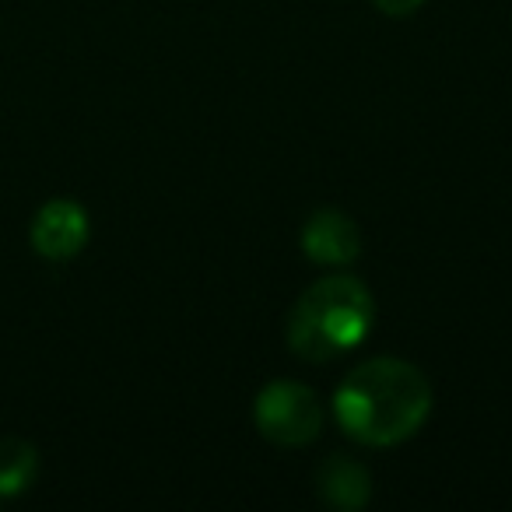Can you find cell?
<instances>
[{
  "label": "cell",
  "instance_id": "6da1fadb",
  "mask_svg": "<svg viewBox=\"0 0 512 512\" xmlns=\"http://www.w3.org/2000/svg\"><path fill=\"white\" fill-rule=\"evenodd\" d=\"M334 407L351 439L365 446H397L425 425L432 386L411 362L372 358L344 379Z\"/></svg>",
  "mask_w": 512,
  "mask_h": 512
},
{
  "label": "cell",
  "instance_id": "7a4b0ae2",
  "mask_svg": "<svg viewBox=\"0 0 512 512\" xmlns=\"http://www.w3.org/2000/svg\"><path fill=\"white\" fill-rule=\"evenodd\" d=\"M376 323V302L369 288L348 274H334L302 292L288 320V348L306 362H330L344 355Z\"/></svg>",
  "mask_w": 512,
  "mask_h": 512
},
{
  "label": "cell",
  "instance_id": "3957f363",
  "mask_svg": "<svg viewBox=\"0 0 512 512\" xmlns=\"http://www.w3.org/2000/svg\"><path fill=\"white\" fill-rule=\"evenodd\" d=\"M256 428L274 446H309L323 432V407L309 386L281 379L256 397Z\"/></svg>",
  "mask_w": 512,
  "mask_h": 512
},
{
  "label": "cell",
  "instance_id": "277c9868",
  "mask_svg": "<svg viewBox=\"0 0 512 512\" xmlns=\"http://www.w3.org/2000/svg\"><path fill=\"white\" fill-rule=\"evenodd\" d=\"M88 242V214L78 200H50L32 218V246L46 260H71Z\"/></svg>",
  "mask_w": 512,
  "mask_h": 512
},
{
  "label": "cell",
  "instance_id": "5b68a950",
  "mask_svg": "<svg viewBox=\"0 0 512 512\" xmlns=\"http://www.w3.org/2000/svg\"><path fill=\"white\" fill-rule=\"evenodd\" d=\"M302 249H306L309 260L327 267H341L351 264L362 249V235H358V225L348 218L344 211H334V207H323L302 228Z\"/></svg>",
  "mask_w": 512,
  "mask_h": 512
},
{
  "label": "cell",
  "instance_id": "8992f818",
  "mask_svg": "<svg viewBox=\"0 0 512 512\" xmlns=\"http://www.w3.org/2000/svg\"><path fill=\"white\" fill-rule=\"evenodd\" d=\"M316 491L334 509H362L372 495L369 470L362 463L348 460L344 453H334L316 474Z\"/></svg>",
  "mask_w": 512,
  "mask_h": 512
},
{
  "label": "cell",
  "instance_id": "52a82bcc",
  "mask_svg": "<svg viewBox=\"0 0 512 512\" xmlns=\"http://www.w3.org/2000/svg\"><path fill=\"white\" fill-rule=\"evenodd\" d=\"M39 474V453L29 439H0V498H15L32 488Z\"/></svg>",
  "mask_w": 512,
  "mask_h": 512
},
{
  "label": "cell",
  "instance_id": "ba28073f",
  "mask_svg": "<svg viewBox=\"0 0 512 512\" xmlns=\"http://www.w3.org/2000/svg\"><path fill=\"white\" fill-rule=\"evenodd\" d=\"M383 15H390V18H407V15H414V11L425 4V0H372Z\"/></svg>",
  "mask_w": 512,
  "mask_h": 512
}]
</instances>
